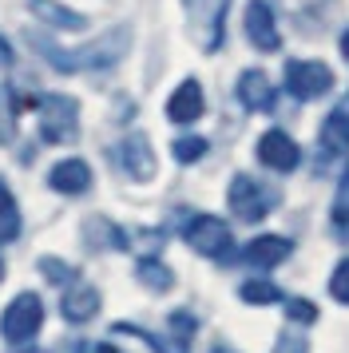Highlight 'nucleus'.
I'll use <instances>...</instances> for the list:
<instances>
[{
  "instance_id": "obj_1",
  "label": "nucleus",
  "mask_w": 349,
  "mask_h": 353,
  "mask_svg": "<svg viewBox=\"0 0 349 353\" xmlns=\"http://www.w3.org/2000/svg\"><path fill=\"white\" fill-rule=\"evenodd\" d=\"M32 48L44 56L48 64L56 68V72H83V68H111L119 56H123L127 48V32H108L103 40H95V44H88V48H76V52H68L60 48V44H52L48 36L40 32H32Z\"/></svg>"
},
{
  "instance_id": "obj_2",
  "label": "nucleus",
  "mask_w": 349,
  "mask_h": 353,
  "mask_svg": "<svg viewBox=\"0 0 349 353\" xmlns=\"http://www.w3.org/2000/svg\"><path fill=\"white\" fill-rule=\"evenodd\" d=\"M183 242L203 258H230V250H235L230 226L215 214H190L183 223Z\"/></svg>"
},
{
  "instance_id": "obj_3",
  "label": "nucleus",
  "mask_w": 349,
  "mask_h": 353,
  "mask_svg": "<svg viewBox=\"0 0 349 353\" xmlns=\"http://www.w3.org/2000/svg\"><path fill=\"white\" fill-rule=\"evenodd\" d=\"M226 203L235 210V219L258 223V219H266L270 210L278 207V191L266 187V183H258V179H250V175H235L230 191H226Z\"/></svg>"
},
{
  "instance_id": "obj_4",
  "label": "nucleus",
  "mask_w": 349,
  "mask_h": 353,
  "mask_svg": "<svg viewBox=\"0 0 349 353\" xmlns=\"http://www.w3.org/2000/svg\"><path fill=\"white\" fill-rule=\"evenodd\" d=\"M187 4V20H190V36L203 52H215L222 44V20L230 0H183Z\"/></svg>"
},
{
  "instance_id": "obj_5",
  "label": "nucleus",
  "mask_w": 349,
  "mask_h": 353,
  "mask_svg": "<svg viewBox=\"0 0 349 353\" xmlns=\"http://www.w3.org/2000/svg\"><path fill=\"white\" fill-rule=\"evenodd\" d=\"M40 131L48 143H72L79 131V103L72 96H44L40 99Z\"/></svg>"
},
{
  "instance_id": "obj_6",
  "label": "nucleus",
  "mask_w": 349,
  "mask_h": 353,
  "mask_svg": "<svg viewBox=\"0 0 349 353\" xmlns=\"http://www.w3.org/2000/svg\"><path fill=\"white\" fill-rule=\"evenodd\" d=\"M40 321H44V305L36 294H20L8 302V310L0 314V334L8 337V341H32L36 330H40Z\"/></svg>"
},
{
  "instance_id": "obj_7",
  "label": "nucleus",
  "mask_w": 349,
  "mask_h": 353,
  "mask_svg": "<svg viewBox=\"0 0 349 353\" xmlns=\"http://www.w3.org/2000/svg\"><path fill=\"white\" fill-rule=\"evenodd\" d=\"M333 88V72L317 60H290L286 64V92L294 99H321Z\"/></svg>"
},
{
  "instance_id": "obj_8",
  "label": "nucleus",
  "mask_w": 349,
  "mask_h": 353,
  "mask_svg": "<svg viewBox=\"0 0 349 353\" xmlns=\"http://www.w3.org/2000/svg\"><path fill=\"white\" fill-rule=\"evenodd\" d=\"M115 163H119V171H127L135 183H147V179L155 175V155H151L147 135L135 131V135L119 139V147H115Z\"/></svg>"
},
{
  "instance_id": "obj_9",
  "label": "nucleus",
  "mask_w": 349,
  "mask_h": 353,
  "mask_svg": "<svg viewBox=\"0 0 349 353\" xmlns=\"http://www.w3.org/2000/svg\"><path fill=\"white\" fill-rule=\"evenodd\" d=\"M246 36L258 52H278L282 48V36H278V24H274V12H270L266 0H250L246 4Z\"/></svg>"
},
{
  "instance_id": "obj_10",
  "label": "nucleus",
  "mask_w": 349,
  "mask_h": 353,
  "mask_svg": "<svg viewBox=\"0 0 349 353\" xmlns=\"http://www.w3.org/2000/svg\"><path fill=\"white\" fill-rule=\"evenodd\" d=\"M258 159L266 163L270 171H294L301 163V151L286 131H266V135L258 139Z\"/></svg>"
},
{
  "instance_id": "obj_11",
  "label": "nucleus",
  "mask_w": 349,
  "mask_h": 353,
  "mask_svg": "<svg viewBox=\"0 0 349 353\" xmlns=\"http://www.w3.org/2000/svg\"><path fill=\"white\" fill-rule=\"evenodd\" d=\"M290 254H294V246L286 239H278V234H262V239L246 242V250H242V258L250 262L254 270H274V266H282Z\"/></svg>"
},
{
  "instance_id": "obj_12",
  "label": "nucleus",
  "mask_w": 349,
  "mask_h": 353,
  "mask_svg": "<svg viewBox=\"0 0 349 353\" xmlns=\"http://www.w3.org/2000/svg\"><path fill=\"white\" fill-rule=\"evenodd\" d=\"M167 115H171V123H195L203 115V88H199V80H183L174 88V96L167 99Z\"/></svg>"
},
{
  "instance_id": "obj_13",
  "label": "nucleus",
  "mask_w": 349,
  "mask_h": 353,
  "mask_svg": "<svg viewBox=\"0 0 349 353\" xmlns=\"http://www.w3.org/2000/svg\"><path fill=\"white\" fill-rule=\"evenodd\" d=\"M48 187L60 194H83L92 187V171H88V163L83 159H63L52 167V175H48Z\"/></svg>"
},
{
  "instance_id": "obj_14",
  "label": "nucleus",
  "mask_w": 349,
  "mask_h": 353,
  "mask_svg": "<svg viewBox=\"0 0 349 353\" xmlns=\"http://www.w3.org/2000/svg\"><path fill=\"white\" fill-rule=\"evenodd\" d=\"M238 99L246 112H270L274 108V83L266 72H242L238 80Z\"/></svg>"
},
{
  "instance_id": "obj_15",
  "label": "nucleus",
  "mask_w": 349,
  "mask_h": 353,
  "mask_svg": "<svg viewBox=\"0 0 349 353\" xmlns=\"http://www.w3.org/2000/svg\"><path fill=\"white\" fill-rule=\"evenodd\" d=\"M63 318L68 321H88L99 314V290L88 286V282H72L68 286V294H63Z\"/></svg>"
},
{
  "instance_id": "obj_16",
  "label": "nucleus",
  "mask_w": 349,
  "mask_h": 353,
  "mask_svg": "<svg viewBox=\"0 0 349 353\" xmlns=\"http://www.w3.org/2000/svg\"><path fill=\"white\" fill-rule=\"evenodd\" d=\"M321 147L326 155H337V151H349V103L333 108L330 119L321 123Z\"/></svg>"
},
{
  "instance_id": "obj_17",
  "label": "nucleus",
  "mask_w": 349,
  "mask_h": 353,
  "mask_svg": "<svg viewBox=\"0 0 349 353\" xmlns=\"http://www.w3.org/2000/svg\"><path fill=\"white\" fill-rule=\"evenodd\" d=\"M32 8L40 12V17L52 24V28H68V32H79L88 20L79 17V12H72V8H63V4H52V0H32Z\"/></svg>"
},
{
  "instance_id": "obj_18",
  "label": "nucleus",
  "mask_w": 349,
  "mask_h": 353,
  "mask_svg": "<svg viewBox=\"0 0 349 353\" xmlns=\"http://www.w3.org/2000/svg\"><path fill=\"white\" fill-rule=\"evenodd\" d=\"M167 330H171V337H167L171 353H187L190 337H195V330H199V321L190 318L187 310H174L171 318H167Z\"/></svg>"
},
{
  "instance_id": "obj_19",
  "label": "nucleus",
  "mask_w": 349,
  "mask_h": 353,
  "mask_svg": "<svg viewBox=\"0 0 349 353\" xmlns=\"http://www.w3.org/2000/svg\"><path fill=\"white\" fill-rule=\"evenodd\" d=\"M20 234V210H16V199L8 191V183L0 179V246L12 242Z\"/></svg>"
},
{
  "instance_id": "obj_20",
  "label": "nucleus",
  "mask_w": 349,
  "mask_h": 353,
  "mask_svg": "<svg viewBox=\"0 0 349 353\" xmlns=\"http://www.w3.org/2000/svg\"><path fill=\"white\" fill-rule=\"evenodd\" d=\"M135 274H139V282L147 290H155V294H167V290L174 286V274L159 262V258H143L139 266H135Z\"/></svg>"
},
{
  "instance_id": "obj_21",
  "label": "nucleus",
  "mask_w": 349,
  "mask_h": 353,
  "mask_svg": "<svg viewBox=\"0 0 349 353\" xmlns=\"http://www.w3.org/2000/svg\"><path fill=\"white\" fill-rule=\"evenodd\" d=\"M238 298L250 305H274V302H282V290L274 282H266V278H250V282L238 286Z\"/></svg>"
},
{
  "instance_id": "obj_22",
  "label": "nucleus",
  "mask_w": 349,
  "mask_h": 353,
  "mask_svg": "<svg viewBox=\"0 0 349 353\" xmlns=\"http://www.w3.org/2000/svg\"><path fill=\"white\" fill-rule=\"evenodd\" d=\"M83 239H88V246H127V234L115 230L108 219H92L88 230H83Z\"/></svg>"
},
{
  "instance_id": "obj_23",
  "label": "nucleus",
  "mask_w": 349,
  "mask_h": 353,
  "mask_svg": "<svg viewBox=\"0 0 349 353\" xmlns=\"http://www.w3.org/2000/svg\"><path fill=\"white\" fill-rule=\"evenodd\" d=\"M206 155V139L199 135H183V139H174V159L179 163H199Z\"/></svg>"
},
{
  "instance_id": "obj_24",
  "label": "nucleus",
  "mask_w": 349,
  "mask_h": 353,
  "mask_svg": "<svg viewBox=\"0 0 349 353\" xmlns=\"http://www.w3.org/2000/svg\"><path fill=\"white\" fill-rule=\"evenodd\" d=\"M333 226H337V230H346V226H349V167H346V175H341V183H337V199H333Z\"/></svg>"
},
{
  "instance_id": "obj_25",
  "label": "nucleus",
  "mask_w": 349,
  "mask_h": 353,
  "mask_svg": "<svg viewBox=\"0 0 349 353\" xmlns=\"http://www.w3.org/2000/svg\"><path fill=\"white\" fill-rule=\"evenodd\" d=\"M286 318L298 321V325H314L317 321V305L306 302V298H290V302H286Z\"/></svg>"
},
{
  "instance_id": "obj_26",
  "label": "nucleus",
  "mask_w": 349,
  "mask_h": 353,
  "mask_svg": "<svg viewBox=\"0 0 349 353\" xmlns=\"http://www.w3.org/2000/svg\"><path fill=\"white\" fill-rule=\"evenodd\" d=\"M330 294L341 305H349V258H341V262H337V270L330 274Z\"/></svg>"
},
{
  "instance_id": "obj_27",
  "label": "nucleus",
  "mask_w": 349,
  "mask_h": 353,
  "mask_svg": "<svg viewBox=\"0 0 349 353\" xmlns=\"http://www.w3.org/2000/svg\"><path fill=\"white\" fill-rule=\"evenodd\" d=\"M40 274L52 278V282H76V270L63 266V262H56V258H40Z\"/></svg>"
},
{
  "instance_id": "obj_28",
  "label": "nucleus",
  "mask_w": 349,
  "mask_h": 353,
  "mask_svg": "<svg viewBox=\"0 0 349 353\" xmlns=\"http://www.w3.org/2000/svg\"><path fill=\"white\" fill-rule=\"evenodd\" d=\"M274 353H310V341L301 334H278V345H274Z\"/></svg>"
},
{
  "instance_id": "obj_29",
  "label": "nucleus",
  "mask_w": 349,
  "mask_h": 353,
  "mask_svg": "<svg viewBox=\"0 0 349 353\" xmlns=\"http://www.w3.org/2000/svg\"><path fill=\"white\" fill-rule=\"evenodd\" d=\"M48 353H88V341H79V337H72V341H60V345H52Z\"/></svg>"
},
{
  "instance_id": "obj_30",
  "label": "nucleus",
  "mask_w": 349,
  "mask_h": 353,
  "mask_svg": "<svg viewBox=\"0 0 349 353\" xmlns=\"http://www.w3.org/2000/svg\"><path fill=\"white\" fill-rule=\"evenodd\" d=\"M0 60H4V64L12 60V52H8V44H4V40H0Z\"/></svg>"
},
{
  "instance_id": "obj_31",
  "label": "nucleus",
  "mask_w": 349,
  "mask_h": 353,
  "mask_svg": "<svg viewBox=\"0 0 349 353\" xmlns=\"http://www.w3.org/2000/svg\"><path fill=\"white\" fill-rule=\"evenodd\" d=\"M341 56H346V60H349V32L341 36Z\"/></svg>"
},
{
  "instance_id": "obj_32",
  "label": "nucleus",
  "mask_w": 349,
  "mask_h": 353,
  "mask_svg": "<svg viewBox=\"0 0 349 353\" xmlns=\"http://www.w3.org/2000/svg\"><path fill=\"white\" fill-rule=\"evenodd\" d=\"M95 353H119L115 345H95Z\"/></svg>"
},
{
  "instance_id": "obj_33",
  "label": "nucleus",
  "mask_w": 349,
  "mask_h": 353,
  "mask_svg": "<svg viewBox=\"0 0 349 353\" xmlns=\"http://www.w3.org/2000/svg\"><path fill=\"white\" fill-rule=\"evenodd\" d=\"M215 353H235V350H226V345H219V350H215Z\"/></svg>"
},
{
  "instance_id": "obj_34",
  "label": "nucleus",
  "mask_w": 349,
  "mask_h": 353,
  "mask_svg": "<svg viewBox=\"0 0 349 353\" xmlns=\"http://www.w3.org/2000/svg\"><path fill=\"white\" fill-rule=\"evenodd\" d=\"M0 278H4V262H0Z\"/></svg>"
}]
</instances>
